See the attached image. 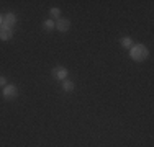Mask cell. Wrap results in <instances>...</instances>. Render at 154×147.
Here are the masks:
<instances>
[{"mask_svg":"<svg viewBox=\"0 0 154 147\" xmlns=\"http://www.w3.org/2000/svg\"><path fill=\"white\" fill-rule=\"evenodd\" d=\"M130 56L133 61H136V62H143V61H146L149 56V51H148V47L144 46V44H133V47L130 49Z\"/></svg>","mask_w":154,"mask_h":147,"instance_id":"6da1fadb","label":"cell"},{"mask_svg":"<svg viewBox=\"0 0 154 147\" xmlns=\"http://www.w3.org/2000/svg\"><path fill=\"white\" fill-rule=\"evenodd\" d=\"M2 95H3L5 100H15L18 97V88L15 85H7V87H3Z\"/></svg>","mask_w":154,"mask_h":147,"instance_id":"7a4b0ae2","label":"cell"},{"mask_svg":"<svg viewBox=\"0 0 154 147\" xmlns=\"http://www.w3.org/2000/svg\"><path fill=\"white\" fill-rule=\"evenodd\" d=\"M53 75L57 80H66L67 79V69L62 67V65H57L56 69H53Z\"/></svg>","mask_w":154,"mask_h":147,"instance_id":"3957f363","label":"cell"},{"mask_svg":"<svg viewBox=\"0 0 154 147\" xmlns=\"http://www.w3.org/2000/svg\"><path fill=\"white\" fill-rule=\"evenodd\" d=\"M69 28H71V21L66 20V18H59V20L56 21V29L61 33H67Z\"/></svg>","mask_w":154,"mask_h":147,"instance_id":"277c9868","label":"cell"},{"mask_svg":"<svg viewBox=\"0 0 154 147\" xmlns=\"http://www.w3.org/2000/svg\"><path fill=\"white\" fill-rule=\"evenodd\" d=\"M12 36H13V28H8V26H5V25L0 26V39H2V41H8Z\"/></svg>","mask_w":154,"mask_h":147,"instance_id":"5b68a950","label":"cell"},{"mask_svg":"<svg viewBox=\"0 0 154 147\" xmlns=\"http://www.w3.org/2000/svg\"><path fill=\"white\" fill-rule=\"evenodd\" d=\"M3 25L8 28H13L17 25V15L15 13H7L3 15Z\"/></svg>","mask_w":154,"mask_h":147,"instance_id":"8992f818","label":"cell"},{"mask_svg":"<svg viewBox=\"0 0 154 147\" xmlns=\"http://www.w3.org/2000/svg\"><path fill=\"white\" fill-rule=\"evenodd\" d=\"M120 44H122L123 47H126V49H131V47H133V39L130 38V36H125V38H122L120 39Z\"/></svg>","mask_w":154,"mask_h":147,"instance_id":"52a82bcc","label":"cell"},{"mask_svg":"<svg viewBox=\"0 0 154 147\" xmlns=\"http://www.w3.org/2000/svg\"><path fill=\"white\" fill-rule=\"evenodd\" d=\"M43 28H45L46 31H53V29L56 28V23H54L53 18H51V20H46L45 23H43Z\"/></svg>","mask_w":154,"mask_h":147,"instance_id":"ba28073f","label":"cell"},{"mask_svg":"<svg viewBox=\"0 0 154 147\" xmlns=\"http://www.w3.org/2000/svg\"><path fill=\"white\" fill-rule=\"evenodd\" d=\"M62 88H64L66 92H72L74 90V82H71V80H62Z\"/></svg>","mask_w":154,"mask_h":147,"instance_id":"9c48e42d","label":"cell"},{"mask_svg":"<svg viewBox=\"0 0 154 147\" xmlns=\"http://www.w3.org/2000/svg\"><path fill=\"white\" fill-rule=\"evenodd\" d=\"M49 15H51L53 18H57V20H59V16H61V10L54 7V8H51V10H49Z\"/></svg>","mask_w":154,"mask_h":147,"instance_id":"30bf717a","label":"cell"},{"mask_svg":"<svg viewBox=\"0 0 154 147\" xmlns=\"http://www.w3.org/2000/svg\"><path fill=\"white\" fill-rule=\"evenodd\" d=\"M0 87H7V79L3 75H0Z\"/></svg>","mask_w":154,"mask_h":147,"instance_id":"8fae6325","label":"cell"},{"mask_svg":"<svg viewBox=\"0 0 154 147\" xmlns=\"http://www.w3.org/2000/svg\"><path fill=\"white\" fill-rule=\"evenodd\" d=\"M2 25H3V15L0 13V26H2Z\"/></svg>","mask_w":154,"mask_h":147,"instance_id":"7c38bea8","label":"cell"}]
</instances>
